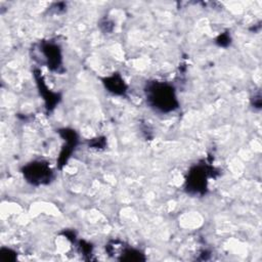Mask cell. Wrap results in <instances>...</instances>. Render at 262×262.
Listing matches in <instances>:
<instances>
[{
	"label": "cell",
	"instance_id": "obj_1",
	"mask_svg": "<svg viewBox=\"0 0 262 262\" xmlns=\"http://www.w3.org/2000/svg\"><path fill=\"white\" fill-rule=\"evenodd\" d=\"M144 93L146 103L154 111L168 114L179 107L175 88L168 82H147L144 88Z\"/></svg>",
	"mask_w": 262,
	"mask_h": 262
},
{
	"label": "cell",
	"instance_id": "obj_2",
	"mask_svg": "<svg viewBox=\"0 0 262 262\" xmlns=\"http://www.w3.org/2000/svg\"><path fill=\"white\" fill-rule=\"evenodd\" d=\"M213 168L208 164L202 163L192 166L185 180V189L190 194H204L208 189V181L213 177Z\"/></svg>",
	"mask_w": 262,
	"mask_h": 262
},
{
	"label": "cell",
	"instance_id": "obj_3",
	"mask_svg": "<svg viewBox=\"0 0 262 262\" xmlns=\"http://www.w3.org/2000/svg\"><path fill=\"white\" fill-rule=\"evenodd\" d=\"M25 179L33 185H44L51 182L54 177L53 170L48 162L43 160L33 161L23 167Z\"/></svg>",
	"mask_w": 262,
	"mask_h": 262
},
{
	"label": "cell",
	"instance_id": "obj_4",
	"mask_svg": "<svg viewBox=\"0 0 262 262\" xmlns=\"http://www.w3.org/2000/svg\"><path fill=\"white\" fill-rule=\"evenodd\" d=\"M40 52L43 54V59L47 67L55 72H59L62 67V55L59 46L50 41L41 42Z\"/></svg>",
	"mask_w": 262,
	"mask_h": 262
},
{
	"label": "cell",
	"instance_id": "obj_5",
	"mask_svg": "<svg viewBox=\"0 0 262 262\" xmlns=\"http://www.w3.org/2000/svg\"><path fill=\"white\" fill-rule=\"evenodd\" d=\"M103 84L107 91L113 94L125 95L127 92V85L119 74H113L112 76L104 78Z\"/></svg>",
	"mask_w": 262,
	"mask_h": 262
},
{
	"label": "cell",
	"instance_id": "obj_6",
	"mask_svg": "<svg viewBox=\"0 0 262 262\" xmlns=\"http://www.w3.org/2000/svg\"><path fill=\"white\" fill-rule=\"evenodd\" d=\"M218 45L220 46H227L229 43H230V37L226 34H222L220 35L218 38H217V41Z\"/></svg>",
	"mask_w": 262,
	"mask_h": 262
}]
</instances>
